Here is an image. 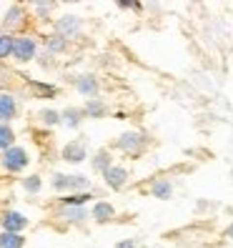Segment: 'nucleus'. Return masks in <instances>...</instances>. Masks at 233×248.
Masks as SVG:
<instances>
[{
  "label": "nucleus",
  "instance_id": "f257e3e1",
  "mask_svg": "<svg viewBox=\"0 0 233 248\" xmlns=\"http://www.w3.org/2000/svg\"><path fill=\"white\" fill-rule=\"evenodd\" d=\"M148 143H151L148 133H143V130H125V133H121L118 138H115V151L136 158L148 148Z\"/></svg>",
  "mask_w": 233,
  "mask_h": 248
},
{
  "label": "nucleus",
  "instance_id": "f03ea898",
  "mask_svg": "<svg viewBox=\"0 0 233 248\" xmlns=\"http://www.w3.org/2000/svg\"><path fill=\"white\" fill-rule=\"evenodd\" d=\"M13 61L18 65H25V63H33L38 61V38L33 35H16V48H13Z\"/></svg>",
  "mask_w": 233,
  "mask_h": 248
},
{
  "label": "nucleus",
  "instance_id": "7ed1b4c3",
  "mask_svg": "<svg viewBox=\"0 0 233 248\" xmlns=\"http://www.w3.org/2000/svg\"><path fill=\"white\" fill-rule=\"evenodd\" d=\"M0 166L8 173H23L28 166H31V153H28L23 145H13L8 148L3 155H0Z\"/></svg>",
  "mask_w": 233,
  "mask_h": 248
},
{
  "label": "nucleus",
  "instance_id": "20e7f679",
  "mask_svg": "<svg viewBox=\"0 0 233 248\" xmlns=\"http://www.w3.org/2000/svg\"><path fill=\"white\" fill-rule=\"evenodd\" d=\"M53 33H58L61 38H65L68 43L76 40V38H80V33H83V18L76 16V13H65V16L55 18Z\"/></svg>",
  "mask_w": 233,
  "mask_h": 248
},
{
  "label": "nucleus",
  "instance_id": "39448f33",
  "mask_svg": "<svg viewBox=\"0 0 233 248\" xmlns=\"http://www.w3.org/2000/svg\"><path fill=\"white\" fill-rule=\"evenodd\" d=\"M103 183H106L108 191L121 193L123 188L130 183V170H128L125 166H118V163H115L113 168H108V170L103 173Z\"/></svg>",
  "mask_w": 233,
  "mask_h": 248
},
{
  "label": "nucleus",
  "instance_id": "423d86ee",
  "mask_svg": "<svg viewBox=\"0 0 233 248\" xmlns=\"http://www.w3.org/2000/svg\"><path fill=\"white\" fill-rule=\"evenodd\" d=\"M73 88H76V93L83 95L85 100L100 98V80H98L95 73H83V76H78L73 80Z\"/></svg>",
  "mask_w": 233,
  "mask_h": 248
},
{
  "label": "nucleus",
  "instance_id": "0eeeda50",
  "mask_svg": "<svg viewBox=\"0 0 233 248\" xmlns=\"http://www.w3.org/2000/svg\"><path fill=\"white\" fill-rule=\"evenodd\" d=\"M61 158L65 160V163L70 166H78L83 163L85 158H88V143H85L83 138H73L63 145V151H61Z\"/></svg>",
  "mask_w": 233,
  "mask_h": 248
},
{
  "label": "nucleus",
  "instance_id": "6e6552de",
  "mask_svg": "<svg viewBox=\"0 0 233 248\" xmlns=\"http://www.w3.org/2000/svg\"><path fill=\"white\" fill-rule=\"evenodd\" d=\"M28 226H31V218L23 216L20 211H3L0 213V231H8V233H23Z\"/></svg>",
  "mask_w": 233,
  "mask_h": 248
},
{
  "label": "nucleus",
  "instance_id": "1a4fd4ad",
  "mask_svg": "<svg viewBox=\"0 0 233 248\" xmlns=\"http://www.w3.org/2000/svg\"><path fill=\"white\" fill-rule=\"evenodd\" d=\"M55 218L68 226H83L91 221V211L88 208H73V206H61L55 211Z\"/></svg>",
  "mask_w": 233,
  "mask_h": 248
},
{
  "label": "nucleus",
  "instance_id": "9d476101",
  "mask_svg": "<svg viewBox=\"0 0 233 248\" xmlns=\"http://www.w3.org/2000/svg\"><path fill=\"white\" fill-rule=\"evenodd\" d=\"M18 95L10 93V91H3L0 93V123H13L18 118Z\"/></svg>",
  "mask_w": 233,
  "mask_h": 248
},
{
  "label": "nucleus",
  "instance_id": "9b49d317",
  "mask_svg": "<svg viewBox=\"0 0 233 248\" xmlns=\"http://www.w3.org/2000/svg\"><path fill=\"white\" fill-rule=\"evenodd\" d=\"M25 18H28V10L23 5H10L5 10V16H3V33H13L16 35V31L20 25H25Z\"/></svg>",
  "mask_w": 233,
  "mask_h": 248
},
{
  "label": "nucleus",
  "instance_id": "f8f14e48",
  "mask_svg": "<svg viewBox=\"0 0 233 248\" xmlns=\"http://www.w3.org/2000/svg\"><path fill=\"white\" fill-rule=\"evenodd\" d=\"M115 216H118V211H115V206L110 201H95L91 208V221L98 226H106V223L115 221Z\"/></svg>",
  "mask_w": 233,
  "mask_h": 248
},
{
  "label": "nucleus",
  "instance_id": "ddd939ff",
  "mask_svg": "<svg viewBox=\"0 0 233 248\" xmlns=\"http://www.w3.org/2000/svg\"><path fill=\"white\" fill-rule=\"evenodd\" d=\"M83 113H85V118L100 121V118H106V115L110 113V106L106 103L103 98H91V100H85V103H83Z\"/></svg>",
  "mask_w": 233,
  "mask_h": 248
},
{
  "label": "nucleus",
  "instance_id": "4468645a",
  "mask_svg": "<svg viewBox=\"0 0 233 248\" xmlns=\"http://www.w3.org/2000/svg\"><path fill=\"white\" fill-rule=\"evenodd\" d=\"M113 166H115V163H113V153H110L108 148L95 151L93 158H91V168H93V173H98V176H103V173H106L108 168H113Z\"/></svg>",
  "mask_w": 233,
  "mask_h": 248
},
{
  "label": "nucleus",
  "instance_id": "2eb2a0df",
  "mask_svg": "<svg viewBox=\"0 0 233 248\" xmlns=\"http://www.w3.org/2000/svg\"><path fill=\"white\" fill-rule=\"evenodd\" d=\"M61 115H63V125L68 130H78L83 125V121H85V113L78 106H68L65 110H61Z\"/></svg>",
  "mask_w": 233,
  "mask_h": 248
},
{
  "label": "nucleus",
  "instance_id": "dca6fc26",
  "mask_svg": "<svg viewBox=\"0 0 233 248\" xmlns=\"http://www.w3.org/2000/svg\"><path fill=\"white\" fill-rule=\"evenodd\" d=\"M151 196L153 198H158V201H171L173 198V181H168V178H155L153 183H151Z\"/></svg>",
  "mask_w": 233,
  "mask_h": 248
},
{
  "label": "nucleus",
  "instance_id": "f3484780",
  "mask_svg": "<svg viewBox=\"0 0 233 248\" xmlns=\"http://www.w3.org/2000/svg\"><path fill=\"white\" fill-rule=\"evenodd\" d=\"M68 46H70V43H68L65 38H61L58 33H50V35L43 38V48H46L50 55H63V53H68Z\"/></svg>",
  "mask_w": 233,
  "mask_h": 248
},
{
  "label": "nucleus",
  "instance_id": "a211bd4d",
  "mask_svg": "<svg viewBox=\"0 0 233 248\" xmlns=\"http://www.w3.org/2000/svg\"><path fill=\"white\" fill-rule=\"evenodd\" d=\"M28 85H31V91H33V98H55L58 93H61V88L53 83H43V80H28Z\"/></svg>",
  "mask_w": 233,
  "mask_h": 248
},
{
  "label": "nucleus",
  "instance_id": "6ab92c4d",
  "mask_svg": "<svg viewBox=\"0 0 233 248\" xmlns=\"http://www.w3.org/2000/svg\"><path fill=\"white\" fill-rule=\"evenodd\" d=\"M38 123L46 125V128H58V125H63V115L55 108H40L38 110Z\"/></svg>",
  "mask_w": 233,
  "mask_h": 248
},
{
  "label": "nucleus",
  "instance_id": "aec40b11",
  "mask_svg": "<svg viewBox=\"0 0 233 248\" xmlns=\"http://www.w3.org/2000/svg\"><path fill=\"white\" fill-rule=\"evenodd\" d=\"M95 198L93 191H85V193H70V196H63L58 198L61 201V206H73V208H85V203H91Z\"/></svg>",
  "mask_w": 233,
  "mask_h": 248
},
{
  "label": "nucleus",
  "instance_id": "412c9836",
  "mask_svg": "<svg viewBox=\"0 0 233 248\" xmlns=\"http://www.w3.org/2000/svg\"><path fill=\"white\" fill-rule=\"evenodd\" d=\"M13 48H16V35L0 31V63H5L8 58H13Z\"/></svg>",
  "mask_w": 233,
  "mask_h": 248
},
{
  "label": "nucleus",
  "instance_id": "4be33fe9",
  "mask_svg": "<svg viewBox=\"0 0 233 248\" xmlns=\"http://www.w3.org/2000/svg\"><path fill=\"white\" fill-rule=\"evenodd\" d=\"M50 188L55 193L68 196L70 193V173H53L50 176Z\"/></svg>",
  "mask_w": 233,
  "mask_h": 248
},
{
  "label": "nucleus",
  "instance_id": "5701e85b",
  "mask_svg": "<svg viewBox=\"0 0 233 248\" xmlns=\"http://www.w3.org/2000/svg\"><path fill=\"white\" fill-rule=\"evenodd\" d=\"M0 248H25V236L23 233L0 231Z\"/></svg>",
  "mask_w": 233,
  "mask_h": 248
},
{
  "label": "nucleus",
  "instance_id": "b1692460",
  "mask_svg": "<svg viewBox=\"0 0 233 248\" xmlns=\"http://www.w3.org/2000/svg\"><path fill=\"white\" fill-rule=\"evenodd\" d=\"M13 145H16V130L10 123H0V153H5Z\"/></svg>",
  "mask_w": 233,
  "mask_h": 248
},
{
  "label": "nucleus",
  "instance_id": "393cba45",
  "mask_svg": "<svg viewBox=\"0 0 233 248\" xmlns=\"http://www.w3.org/2000/svg\"><path fill=\"white\" fill-rule=\"evenodd\" d=\"M20 186H23V191H25L28 196H38V193L43 191V178L38 176V173H31V176L20 178Z\"/></svg>",
  "mask_w": 233,
  "mask_h": 248
},
{
  "label": "nucleus",
  "instance_id": "a878e982",
  "mask_svg": "<svg viewBox=\"0 0 233 248\" xmlns=\"http://www.w3.org/2000/svg\"><path fill=\"white\" fill-rule=\"evenodd\" d=\"M53 10H55V3H33V13L40 23H48Z\"/></svg>",
  "mask_w": 233,
  "mask_h": 248
},
{
  "label": "nucleus",
  "instance_id": "bb28decb",
  "mask_svg": "<svg viewBox=\"0 0 233 248\" xmlns=\"http://www.w3.org/2000/svg\"><path fill=\"white\" fill-rule=\"evenodd\" d=\"M10 78H13V73L8 68H3V63H0V93H3L8 85H10Z\"/></svg>",
  "mask_w": 233,
  "mask_h": 248
},
{
  "label": "nucleus",
  "instance_id": "cd10ccee",
  "mask_svg": "<svg viewBox=\"0 0 233 248\" xmlns=\"http://www.w3.org/2000/svg\"><path fill=\"white\" fill-rule=\"evenodd\" d=\"M53 61H55V55H50L48 50L38 53V65H40V68H50V65H53Z\"/></svg>",
  "mask_w": 233,
  "mask_h": 248
},
{
  "label": "nucleus",
  "instance_id": "c85d7f7f",
  "mask_svg": "<svg viewBox=\"0 0 233 248\" xmlns=\"http://www.w3.org/2000/svg\"><path fill=\"white\" fill-rule=\"evenodd\" d=\"M113 248H140V246H138V241H136V238H123V241L115 243Z\"/></svg>",
  "mask_w": 233,
  "mask_h": 248
},
{
  "label": "nucleus",
  "instance_id": "c756f323",
  "mask_svg": "<svg viewBox=\"0 0 233 248\" xmlns=\"http://www.w3.org/2000/svg\"><path fill=\"white\" fill-rule=\"evenodd\" d=\"M118 8H121V10H140L143 5H140V3H128V0H121Z\"/></svg>",
  "mask_w": 233,
  "mask_h": 248
},
{
  "label": "nucleus",
  "instance_id": "7c9ffc66",
  "mask_svg": "<svg viewBox=\"0 0 233 248\" xmlns=\"http://www.w3.org/2000/svg\"><path fill=\"white\" fill-rule=\"evenodd\" d=\"M223 236H226V238H231V241H233V221H231V223H228V226H226V231H223Z\"/></svg>",
  "mask_w": 233,
  "mask_h": 248
}]
</instances>
